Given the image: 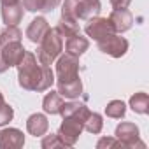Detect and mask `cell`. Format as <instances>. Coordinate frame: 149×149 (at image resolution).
<instances>
[{
	"mask_svg": "<svg viewBox=\"0 0 149 149\" xmlns=\"http://www.w3.org/2000/svg\"><path fill=\"white\" fill-rule=\"evenodd\" d=\"M83 130H84V125L81 121L74 119V118H63V121H61L56 135L65 144V147H74V146H76V142L79 140Z\"/></svg>",
	"mask_w": 149,
	"mask_h": 149,
	"instance_id": "7",
	"label": "cell"
},
{
	"mask_svg": "<svg viewBox=\"0 0 149 149\" xmlns=\"http://www.w3.org/2000/svg\"><path fill=\"white\" fill-rule=\"evenodd\" d=\"M63 53V37L58 33L56 28H51L46 32V35L42 37V40L39 42V49H37V60L42 65L51 67L53 61Z\"/></svg>",
	"mask_w": 149,
	"mask_h": 149,
	"instance_id": "3",
	"label": "cell"
},
{
	"mask_svg": "<svg viewBox=\"0 0 149 149\" xmlns=\"http://www.w3.org/2000/svg\"><path fill=\"white\" fill-rule=\"evenodd\" d=\"M130 107L137 114H147L149 112V97L144 91H139L130 97Z\"/></svg>",
	"mask_w": 149,
	"mask_h": 149,
	"instance_id": "20",
	"label": "cell"
},
{
	"mask_svg": "<svg viewBox=\"0 0 149 149\" xmlns=\"http://www.w3.org/2000/svg\"><path fill=\"white\" fill-rule=\"evenodd\" d=\"M47 30H49L47 19H46L44 16H37V18H33L32 23L28 25V28H26V37H28L30 42L39 44V42L42 40V37L46 35Z\"/></svg>",
	"mask_w": 149,
	"mask_h": 149,
	"instance_id": "12",
	"label": "cell"
},
{
	"mask_svg": "<svg viewBox=\"0 0 149 149\" xmlns=\"http://www.w3.org/2000/svg\"><path fill=\"white\" fill-rule=\"evenodd\" d=\"M90 47V40L86 37H83L81 33H76L68 39H65V53L74 54V56H81L88 51Z\"/></svg>",
	"mask_w": 149,
	"mask_h": 149,
	"instance_id": "16",
	"label": "cell"
},
{
	"mask_svg": "<svg viewBox=\"0 0 149 149\" xmlns=\"http://www.w3.org/2000/svg\"><path fill=\"white\" fill-rule=\"evenodd\" d=\"M79 56L74 54H60L56 58V83H68L74 79H79Z\"/></svg>",
	"mask_w": 149,
	"mask_h": 149,
	"instance_id": "4",
	"label": "cell"
},
{
	"mask_svg": "<svg viewBox=\"0 0 149 149\" xmlns=\"http://www.w3.org/2000/svg\"><path fill=\"white\" fill-rule=\"evenodd\" d=\"M107 19L111 21V26L116 33H125L133 25V16L128 9H114Z\"/></svg>",
	"mask_w": 149,
	"mask_h": 149,
	"instance_id": "10",
	"label": "cell"
},
{
	"mask_svg": "<svg viewBox=\"0 0 149 149\" xmlns=\"http://www.w3.org/2000/svg\"><path fill=\"white\" fill-rule=\"evenodd\" d=\"M44 139H42V142H40V146H42V149H58V147H65V144L60 140V137L56 135V133H49V135H42Z\"/></svg>",
	"mask_w": 149,
	"mask_h": 149,
	"instance_id": "25",
	"label": "cell"
},
{
	"mask_svg": "<svg viewBox=\"0 0 149 149\" xmlns=\"http://www.w3.org/2000/svg\"><path fill=\"white\" fill-rule=\"evenodd\" d=\"M102 11L100 0H77V19L88 21L95 16H98Z\"/></svg>",
	"mask_w": 149,
	"mask_h": 149,
	"instance_id": "13",
	"label": "cell"
},
{
	"mask_svg": "<svg viewBox=\"0 0 149 149\" xmlns=\"http://www.w3.org/2000/svg\"><path fill=\"white\" fill-rule=\"evenodd\" d=\"M63 0H21L23 9L28 13H51L54 11Z\"/></svg>",
	"mask_w": 149,
	"mask_h": 149,
	"instance_id": "17",
	"label": "cell"
},
{
	"mask_svg": "<svg viewBox=\"0 0 149 149\" xmlns=\"http://www.w3.org/2000/svg\"><path fill=\"white\" fill-rule=\"evenodd\" d=\"M49 130V121L46 118V114L35 112L26 119V132L33 137H42L46 132Z\"/></svg>",
	"mask_w": 149,
	"mask_h": 149,
	"instance_id": "15",
	"label": "cell"
},
{
	"mask_svg": "<svg viewBox=\"0 0 149 149\" xmlns=\"http://www.w3.org/2000/svg\"><path fill=\"white\" fill-rule=\"evenodd\" d=\"M90 112H91V111L88 109V105L83 104V102H77L76 98L70 100V102H63L61 111H60L61 118H74V119L81 121L83 125H84L86 118L90 116Z\"/></svg>",
	"mask_w": 149,
	"mask_h": 149,
	"instance_id": "9",
	"label": "cell"
},
{
	"mask_svg": "<svg viewBox=\"0 0 149 149\" xmlns=\"http://www.w3.org/2000/svg\"><path fill=\"white\" fill-rule=\"evenodd\" d=\"M56 91L63 98H68V100L79 98L83 95V81L79 77V79H74L68 83H56Z\"/></svg>",
	"mask_w": 149,
	"mask_h": 149,
	"instance_id": "18",
	"label": "cell"
},
{
	"mask_svg": "<svg viewBox=\"0 0 149 149\" xmlns=\"http://www.w3.org/2000/svg\"><path fill=\"white\" fill-rule=\"evenodd\" d=\"M123 149V144L116 137H102L97 142V149Z\"/></svg>",
	"mask_w": 149,
	"mask_h": 149,
	"instance_id": "26",
	"label": "cell"
},
{
	"mask_svg": "<svg viewBox=\"0 0 149 149\" xmlns=\"http://www.w3.org/2000/svg\"><path fill=\"white\" fill-rule=\"evenodd\" d=\"M84 32L93 40H100L102 37H105L109 33H114V30L111 26V21L107 18H100V16H95V18L88 19L86 26H84Z\"/></svg>",
	"mask_w": 149,
	"mask_h": 149,
	"instance_id": "8",
	"label": "cell"
},
{
	"mask_svg": "<svg viewBox=\"0 0 149 149\" xmlns=\"http://www.w3.org/2000/svg\"><path fill=\"white\" fill-rule=\"evenodd\" d=\"M132 4V0H111V6L114 9H126Z\"/></svg>",
	"mask_w": 149,
	"mask_h": 149,
	"instance_id": "27",
	"label": "cell"
},
{
	"mask_svg": "<svg viewBox=\"0 0 149 149\" xmlns=\"http://www.w3.org/2000/svg\"><path fill=\"white\" fill-rule=\"evenodd\" d=\"M21 37L23 33L18 26H6L0 32V60L7 68L16 67L26 51L21 44Z\"/></svg>",
	"mask_w": 149,
	"mask_h": 149,
	"instance_id": "2",
	"label": "cell"
},
{
	"mask_svg": "<svg viewBox=\"0 0 149 149\" xmlns=\"http://www.w3.org/2000/svg\"><path fill=\"white\" fill-rule=\"evenodd\" d=\"M13 118H14V109L6 102L2 91H0V128L9 125L13 121Z\"/></svg>",
	"mask_w": 149,
	"mask_h": 149,
	"instance_id": "24",
	"label": "cell"
},
{
	"mask_svg": "<svg viewBox=\"0 0 149 149\" xmlns=\"http://www.w3.org/2000/svg\"><path fill=\"white\" fill-rule=\"evenodd\" d=\"M16 2H21V0H0L2 6H7V4H16Z\"/></svg>",
	"mask_w": 149,
	"mask_h": 149,
	"instance_id": "28",
	"label": "cell"
},
{
	"mask_svg": "<svg viewBox=\"0 0 149 149\" xmlns=\"http://www.w3.org/2000/svg\"><path fill=\"white\" fill-rule=\"evenodd\" d=\"M114 137L123 144L125 149H135V147L146 149V144L140 140V132H139V126L135 123H128V121L119 123L116 126Z\"/></svg>",
	"mask_w": 149,
	"mask_h": 149,
	"instance_id": "5",
	"label": "cell"
},
{
	"mask_svg": "<svg viewBox=\"0 0 149 149\" xmlns=\"http://www.w3.org/2000/svg\"><path fill=\"white\" fill-rule=\"evenodd\" d=\"M84 130L93 133V135H98L102 130H104V119L98 112H90V116L86 118L84 121Z\"/></svg>",
	"mask_w": 149,
	"mask_h": 149,
	"instance_id": "23",
	"label": "cell"
},
{
	"mask_svg": "<svg viewBox=\"0 0 149 149\" xmlns=\"http://www.w3.org/2000/svg\"><path fill=\"white\" fill-rule=\"evenodd\" d=\"M126 114V104L123 100H111L105 107V116L112 119H121Z\"/></svg>",
	"mask_w": 149,
	"mask_h": 149,
	"instance_id": "22",
	"label": "cell"
},
{
	"mask_svg": "<svg viewBox=\"0 0 149 149\" xmlns=\"http://www.w3.org/2000/svg\"><path fill=\"white\" fill-rule=\"evenodd\" d=\"M56 30H58V33L63 37V40H65V39H68V37H72V35H76V33H81V30H79V21L63 19V18L60 19V23H58Z\"/></svg>",
	"mask_w": 149,
	"mask_h": 149,
	"instance_id": "21",
	"label": "cell"
},
{
	"mask_svg": "<svg viewBox=\"0 0 149 149\" xmlns=\"http://www.w3.org/2000/svg\"><path fill=\"white\" fill-rule=\"evenodd\" d=\"M25 146V135L18 128L0 130V149H21Z\"/></svg>",
	"mask_w": 149,
	"mask_h": 149,
	"instance_id": "11",
	"label": "cell"
},
{
	"mask_svg": "<svg viewBox=\"0 0 149 149\" xmlns=\"http://www.w3.org/2000/svg\"><path fill=\"white\" fill-rule=\"evenodd\" d=\"M23 4L16 2V4H7L2 6V19L6 23V26H18V23H21L23 19Z\"/></svg>",
	"mask_w": 149,
	"mask_h": 149,
	"instance_id": "14",
	"label": "cell"
},
{
	"mask_svg": "<svg viewBox=\"0 0 149 149\" xmlns=\"http://www.w3.org/2000/svg\"><path fill=\"white\" fill-rule=\"evenodd\" d=\"M97 46L102 53H105L112 58H121L128 51V40L125 37H121V33H116V32L97 40Z\"/></svg>",
	"mask_w": 149,
	"mask_h": 149,
	"instance_id": "6",
	"label": "cell"
},
{
	"mask_svg": "<svg viewBox=\"0 0 149 149\" xmlns=\"http://www.w3.org/2000/svg\"><path fill=\"white\" fill-rule=\"evenodd\" d=\"M18 68V83L26 91H47L54 84V72L51 67L42 65L35 53L25 51L21 61L16 65Z\"/></svg>",
	"mask_w": 149,
	"mask_h": 149,
	"instance_id": "1",
	"label": "cell"
},
{
	"mask_svg": "<svg viewBox=\"0 0 149 149\" xmlns=\"http://www.w3.org/2000/svg\"><path fill=\"white\" fill-rule=\"evenodd\" d=\"M61 105H63V97L58 91H53L51 90L49 93H46V97L42 100V109H44L46 114H51V116L60 114Z\"/></svg>",
	"mask_w": 149,
	"mask_h": 149,
	"instance_id": "19",
	"label": "cell"
}]
</instances>
